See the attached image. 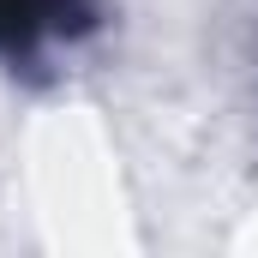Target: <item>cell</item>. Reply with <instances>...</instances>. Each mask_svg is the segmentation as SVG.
<instances>
[{
    "instance_id": "obj_1",
    "label": "cell",
    "mask_w": 258,
    "mask_h": 258,
    "mask_svg": "<svg viewBox=\"0 0 258 258\" xmlns=\"http://www.w3.org/2000/svg\"><path fill=\"white\" fill-rule=\"evenodd\" d=\"M102 24V0H0V66L30 72L54 48H78Z\"/></svg>"
}]
</instances>
